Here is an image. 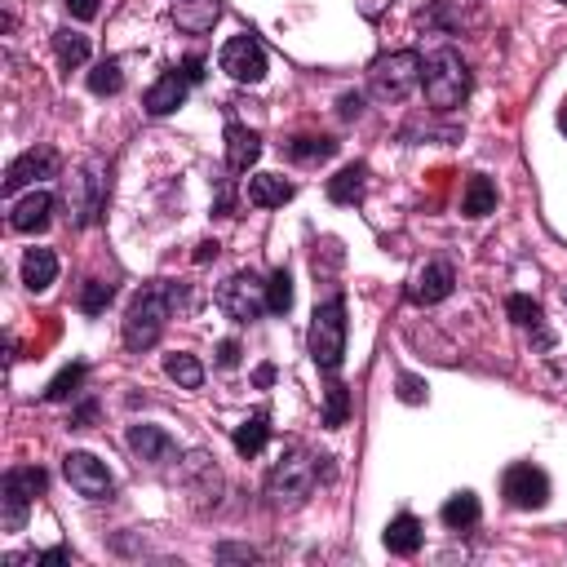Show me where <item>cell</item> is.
<instances>
[{
  "label": "cell",
  "instance_id": "6da1fadb",
  "mask_svg": "<svg viewBox=\"0 0 567 567\" xmlns=\"http://www.w3.org/2000/svg\"><path fill=\"white\" fill-rule=\"evenodd\" d=\"M328 457H311L306 448H288L280 461L271 466V474H266V497H271L275 510H297L306 497L315 492L319 479H328Z\"/></svg>",
  "mask_w": 567,
  "mask_h": 567
},
{
  "label": "cell",
  "instance_id": "44dd1931",
  "mask_svg": "<svg viewBox=\"0 0 567 567\" xmlns=\"http://www.w3.org/2000/svg\"><path fill=\"white\" fill-rule=\"evenodd\" d=\"M288 200H293V182H284L280 173H257V178H249V204H257V209H280Z\"/></svg>",
  "mask_w": 567,
  "mask_h": 567
},
{
  "label": "cell",
  "instance_id": "83f0119b",
  "mask_svg": "<svg viewBox=\"0 0 567 567\" xmlns=\"http://www.w3.org/2000/svg\"><path fill=\"white\" fill-rule=\"evenodd\" d=\"M54 54H58V63H63L67 71L71 67H85L89 63V36H80V32H71V27H63V32H54Z\"/></svg>",
  "mask_w": 567,
  "mask_h": 567
},
{
  "label": "cell",
  "instance_id": "484cf974",
  "mask_svg": "<svg viewBox=\"0 0 567 567\" xmlns=\"http://www.w3.org/2000/svg\"><path fill=\"white\" fill-rule=\"evenodd\" d=\"M479 497L474 492H457V497H448L443 501V523H448L452 532H466V528H474L479 523Z\"/></svg>",
  "mask_w": 567,
  "mask_h": 567
},
{
  "label": "cell",
  "instance_id": "74e56055",
  "mask_svg": "<svg viewBox=\"0 0 567 567\" xmlns=\"http://www.w3.org/2000/svg\"><path fill=\"white\" fill-rule=\"evenodd\" d=\"M337 116H342V120L364 116V94H342V102H337Z\"/></svg>",
  "mask_w": 567,
  "mask_h": 567
},
{
  "label": "cell",
  "instance_id": "d6a6232c",
  "mask_svg": "<svg viewBox=\"0 0 567 567\" xmlns=\"http://www.w3.org/2000/svg\"><path fill=\"white\" fill-rule=\"evenodd\" d=\"M89 89H94L98 98H111L125 89V71H120L116 58H107V63H98L94 71H89Z\"/></svg>",
  "mask_w": 567,
  "mask_h": 567
},
{
  "label": "cell",
  "instance_id": "52a82bcc",
  "mask_svg": "<svg viewBox=\"0 0 567 567\" xmlns=\"http://www.w3.org/2000/svg\"><path fill=\"white\" fill-rule=\"evenodd\" d=\"M102 204H107V169H102V160H89V164H80V169L67 178L71 222H76V226L98 222Z\"/></svg>",
  "mask_w": 567,
  "mask_h": 567
},
{
  "label": "cell",
  "instance_id": "ffe728a7",
  "mask_svg": "<svg viewBox=\"0 0 567 567\" xmlns=\"http://www.w3.org/2000/svg\"><path fill=\"white\" fill-rule=\"evenodd\" d=\"M58 280V253L54 249H27L23 253V284L32 293H45Z\"/></svg>",
  "mask_w": 567,
  "mask_h": 567
},
{
  "label": "cell",
  "instance_id": "bcb514c9",
  "mask_svg": "<svg viewBox=\"0 0 567 567\" xmlns=\"http://www.w3.org/2000/svg\"><path fill=\"white\" fill-rule=\"evenodd\" d=\"M71 559V550H63V545H58V550H45V554H36V563H67Z\"/></svg>",
  "mask_w": 567,
  "mask_h": 567
},
{
  "label": "cell",
  "instance_id": "d4e9b609",
  "mask_svg": "<svg viewBox=\"0 0 567 567\" xmlns=\"http://www.w3.org/2000/svg\"><path fill=\"white\" fill-rule=\"evenodd\" d=\"M497 209V187H492L488 178H470L466 182V195H461V213H466V218H488V213Z\"/></svg>",
  "mask_w": 567,
  "mask_h": 567
},
{
  "label": "cell",
  "instance_id": "5bb4252c",
  "mask_svg": "<svg viewBox=\"0 0 567 567\" xmlns=\"http://www.w3.org/2000/svg\"><path fill=\"white\" fill-rule=\"evenodd\" d=\"M129 448L138 461H151V466H164V461L178 457V443H173V435L164 426H129Z\"/></svg>",
  "mask_w": 567,
  "mask_h": 567
},
{
  "label": "cell",
  "instance_id": "f1b7e54d",
  "mask_svg": "<svg viewBox=\"0 0 567 567\" xmlns=\"http://www.w3.org/2000/svg\"><path fill=\"white\" fill-rule=\"evenodd\" d=\"M461 23H466V14L457 5H448V0H435V5H426L417 14V27H435V32H457Z\"/></svg>",
  "mask_w": 567,
  "mask_h": 567
},
{
  "label": "cell",
  "instance_id": "7bdbcfd3",
  "mask_svg": "<svg viewBox=\"0 0 567 567\" xmlns=\"http://www.w3.org/2000/svg\"><path fill=\"white\" fill-rule=\"evenodd\" d=\"M182 76H187L191 80V85H200V80H204V58H187V63H182Z\"/></svg>",
  "mask_w": 567,
  "mask_h": 567
},
{
  "label": "cell",
  "instance_id": "f546056e",
  "mask_svg": "<svg viewBox=\"0 0 567 567\" xmlns=\"http://www.w3.org/2000/svg\"><path fill=\"white\" fill-rule=\"evenodd\" d=\"M164 373L178 381V386H187V390L204 386V364L195 355H169V359H164Z\"/></svg>",
  "mask_w": 567,
  "mask_h": 567
},
{
  "label": "cell",
  "instance_id": "4fadbf2b",
  "mask_svg": "<svg viewBox=\"0 0 567 567\" xmlns=\"http://www.w3.org/2000/svg\"><path fill=\"white\" fill-rule=\"evenodd\" d=\"M54 169H58V156L49 147H32V151H23L14 164L5 169V195H14V191H23L27 182H36V178H54Z\"/></svg>",
  "mask_w": 567,
  "mask_h": 567
},
{
  "label": "cell",
  "instance_id": "277c9868",
  "mask_svg": "<svg viewBox=\"0 0 567 567\" xmlns=\"http://www.w3.org/2000/svg\"><path fill=\"white\" fill-rule=\"evenodd\" d=\"M421 80V54L417 49H395V54H381L373 67H368V89H373L377 102H404Z\"/></svg>",
  "mask_w": 567,
  "mask_h": 567
},
{
  "label": "cell",
  "instance_id": "1f68e13d",
  "mask_svg": "<svg viewBox=\"0 0 567 567\" xmlns=\"http://www.w3.org/2000/svg\"><path fill=\"white\" fill-rule=\"evenodd\" d=\"M266 311H271V315L293 311V275H288L284 266L271 275V280H266Z\"/></svg>",
  "mask_w": 567,
  "mask_h": 567
},
{
  "label": "cell",
  "instance_id": "30bf717a",
  "mask_svg": "<svg viewBox=\"0 0 567 567\" xmlns=\"http://www.w3.org/2000/svg\"><path fill=\"white\" fill-rule=\"evenodd\" d=\"M222 71L231 80H240V85H257V80H266V49H262V40L257 36H231L222 45Z\"/></svg>",
  "mask_w": 567,
  "mask_h": 567
},
{
  "label": "cell",
  "instance_id": "603a6c76",
  "mask_svg": "<svg viewBox=\"0 0 567 567\" xmlns=\"http://www.w3.org/2000/svg\"><path fill=\"white\" fill-rule=\"evenodd\" d=\"M368 191V164H346L333 182H328V200L333 204H359Z\"/></svg>",
  "mask_w": 567,
  "mask_h": 567
},
{
  "label": "cell",
  "instance_id": "9c48e42d",
  "mask_svg": "<svg viewBox=\"0 0 567 567\" xmlns=\"http://www.w3.org/2000/svg\"><path fill=\"white\" fill-rule=\"evenodd\" d=\"M63 474L67 483L89 501H107L116 492V474L107 470V461H98L94 452H67L63 457Z\"/></svg>",
  "mask_w": 567,
  "mask_h": 567
},
{
  "label": "cell",
  "instance_id": "7a4b0ae2",
  "mask_svg": "<svg viewBox=\"0 0 567 567\" xmlns=\"http://www.w3.org/2000/svg\"><path fill=\"white\" fill-rule=\"evenodd\" d=\"M173 306H178V288H173V284L138 288V297H133L129 311H125V346L138 350V355L156 346L164 337V328H169Z\"/></svg>",
  "mask_w": 567,
  "mask_h": 567
},
{
  "label": "cell",
  "instance_id": "8fae6325",
  "mask_svg": "<svg viewBox=\"0 0 567 567\" xmlns=\"http://www.w3.org/2000/svg\"><path fill=\"white\" fill-rule=\"evenodd\" d=\"M501 492H505V501H510L514 510H541V505L550 501V479H545V470H536V466L523 461V466L505 470Z\"/></svg>",
  "mask_w": 567,
  "mask_h": 567
},
{
  "label": "cell",
  "instance_id": "4316f807",
  "mask_svg": "<svg viewBox=\"0 0 567 567\" xmlns=\"http://www.w3.org/2000/svg\"><path fill=\"white\" fill-rule=\"evenodd\" d=\"M288 156L302 160V164L333 160V156H337V142H333V138H324V133H302V138L288 142Z\"/></svg>",
  "mask_w": 567,
  "mask_h": 567
},
{
  "label": "cell",
  "instance_id": "7c38bea8",
  "mask_svg": "<svg viewBox=\"0 0 567 567\" xmlns=\"http://www.w3.org/2000/svg\"><path fill=\"white\" fill-rule=\"evenodd\" d=\"M182 474H187V492L195 497V505H218L222 497V474L218 466H213V457L209 452H191L187 457V466H182Z\"/></svg>",
  "mask_w": 567,
  "mask_h": 567
},
{
  "label": "cell",
  "instance_id": "4dcf8cb0",
  "mask_svg": "<svg viewBox=\"0 0 567 567\" xmlns=\"http://www.w3.org/2000/svg\"><path fill=\"white\" fill-rule=\"evenodd\" d=\"M350 417V390L342 381H333V386L324 390V430H342Z\"/></svg>",
  "mask_w": 567,
  "mask_h": 567
},
{
  "label": "cell",
  "instance_id": "9a60e30c",
  "mask_svg": "<svg viewBox=\"0 0 567 567\" xmlns=\"http://www.w3.org/2000/svg\"><path fill=\"white\" fill-rule=\"evenodd\" d=\"M49 218H54V195H49V191L23 195V200H14V209H9V226H14L18 235H36V231H45Z\"/></svg>",
  "mask_w": 567,
  "mask_h": 567
},
{
  "label": "cell",
  "instance_id": "cb8c5ba5",
  "mask_svg": "<svg viewBox=\"0 0 567 567\" xmlns=\"http://www.w3.org/2000/svg\"><path fill=\"white\" fill-rule=\"evenodd\" d=\"M266 439H271V417L266 412H253V417H244L235 426V452L240 457H257L266 448Z\"/></svg>",
  "mask_w": 567,
  "mask_h": 567
},
{
  "label": "cell",
  "instance_id": "e575fe53",
  "mask_svg": "<svg viewBox=\"0 0 567 567\" xmlns=\"http://www.w3.org/2000/svg\"><path fill=\"white\" fill-rule=\"evenodd\" d=\"M111 297H116V284L89 280L85 288H80V311H85V315H102L111 306Z\"/></svg>",
  "mask_w": 567,
  "mask_h": 567
},
{
  "label": "cell",
  "instance_id": "ac0fdd59",
  "mask_svg": "<svg viewBox=\"0 0 567 567\" xmlns=\"http://www.w3.org/2000/svg\"><path fill=\"white\" fill-rule=\"evenodd\" d=\"M187 85L191 80L182 76V71H164L156 85L147 89V98H142V107L151 111V116H173V111L187 102Z\"/></svg>",
  "mask_w": 567,
  "mask_h": 567
},
{
  "label": "cell",
  "instance_id": "d590c367",
  "mask_svg": "<svg viewBox=\"0 0 567 567\" xmlns=\"http://www.w3.org/2000/svg\"><path fill=\"white\" fill-rule=\"evenodd\" d=\"M505 311H510V319L514 324H523V328H541V306L532 302V297H523V293H514L510 302H505Z\"/></svg>",
  "mask_w": 567,
  "mask_h": 567
},
{
  "label": "cell",
  "instance_id": "f6af8a7d",
  "mask_svg": "<svg viewBox=\"0 0 567 567\" xmlns=\"http://www.w3.org/2000/svg\"><path fill=\"white\" fill-rule=\"evenodd\" d=\"M222 249H218V240H204V244H195V262H213V257H218Z\"/></svg>",
  "mask_w": 567,
  "mask_h": 567
},
{
  "label": "cell",
  "instance_id": "681fc988",
  "mask_svg": "<svg viewBox=\"0 0 567 567\" xmlns=\"http://www.w3.org/2000/svg\"><path fill=\"white\" fill-rule=\"evenodd\" d=\"M563 5H567V0H563Z\"/></svg>",
  "mask_w": 567,
  "mask_h": 567
},
{
  "label": "cell",
  "instance_id": "ee69618b",
  "mask_svg": "<svg viewBox=\"0 0 567 567\" xmlns=\"http://www.w3.org/2000/svg\"><path fill=\"white\" fill-rule=\"evenodd\" d=\"M218 559H257L249 545H218Z\"/></svg>",
  "mask_w": 567,
  "mask_h": 567
},
{
  "label": "cell",
  "instance_id": "7402d4cb",
  "mask_svg": "<svg viewBox=\"0 0 567 567\" xmlns=\"http://www.w3.org/2000/svg\"><path fill=\"white\" fill-rule=\"evenodd\" d=\"M421 536H426V532H421V523L412 519V514H399V519H390V523H386L381 541H386V550H390V554H404V559H408V554H417V550H421Z\"/></svg>",
  "mask_w": 567,
  "mask_h": 567
},
{
  "label": "cell",
  "instance_id": "ab89813d",
  "mask_svg": "<svg viewBox=\"0 0 567 567\" xmlns=\"http://www.w3.org/2000/svg\"><path fill=\"white\" fill-rule=\"evenodd\" d=\"M94 417H98V404H94V399H85V404L71 412V426H76V430H89V421H94Z\"/></svg>",
  "mask_w": 567,
  "mask_h": 567
},
{
  "label": "cell",
  "instance_id": "d6986e66",
  "mask_svg": "<svg viewBox=\"0 0 567 567\" xmlns=\"http://www.w3.org/2000/svg\"><path fill=\"white\" fill-rule=\"evenodd\" d=\"M257 160H262V138H257L249 125L231 120V125H226V164H231L235 173H249Z\"/></svg>",
  "mask_w": 567,
  "mask_h": 567
},
{
  "label": "cell",
  "instance_id": "7dc6e473",
  "mask_svg": "<svg viewBox=\"0 0 567 567\" xmlns=\"http://www.w3.org/2000/svg\"><path fill=\"white\" fill-rule=\"evenodd\" d=\"M253 381H257V386H271V381H275V364H262L253 373Z\"/></svg>",
  "mask_w": 567,
  "mask_h": 567
},
{
  "label": "cell",
  "instance_id": "8992f818",
  "mask_svg": "<svg viewBox=\"0 0 567 567\" xmlns=\"http://www.w3.org/2000/svg\"><path fill=\"white\" fill-rule=\"evenodd\" d=\"M49 488V474L40 466H14L0 483V510H5V532H23L27 528V510L40 492Z\"/></svg>",
  "mask_w": 567,
  "mask_h": 567
},
{
  "label": "cell",
  "instance_id": "5b68a950",
  "mask_svg": "<svg viewBox=\"0 0 567 567\" xmlns=\"http://www.w3.org/2000/svg\"><path fill=\"white\" fill-rule=\"evenodd\" d=\"M306 346H311L315 368H324V373H337V368H342V359H346V302L342 297H333V302H324L315 311Z\"/></svg>",
  "mask_w": 567,
  "mask_h": 567
},
{
  "label": "cell",
  "instance_id": "b9f144b4",
  "mask_svg": "<svg viewBox=\"0 0 567 567\" xmlns=\"http://www.w3.org/2000/svg\"><path fill=\"white\" fill-rule=\"evenodd\" d=\"M218 364L222 368H240V342H222L218 346Z\"/></svg>",
  "mask_w": 567,
  "mask_h": 567
},
{
  "label": "cell",
  "instance_id": "8d00e7d4",
  "mask_svg": "<svg viewBox=\"0 0 567 567\" xmlns=\"http://www.w3.org/2000/svg\"><path fill=\"white\" fill-rule=\"evenodd\" d=\"M399 399H404V404H426V381L404 373L399 377Z\"/></svg>",
  "mask_w": 567,
  "mask_h": 567
},
{
  "label": "cell",
  "instance_id": "e0dca14e",
  "mask_svg": "<svg viewBox=\"0 0 567 567\" xmlns=\"http://www.w3.org/2000/svg\"><path fill=\"white\" fill-rule=\"evenodd\" d=\"M452 284H457V271H452L448 262H430L426 271L412 280L408 297H412L417 306H435V302H443V297L452 293Z\"/></svg>",
  "mask_w": 567,
  "mask_h": 567
},
{
  "label": "cell",
  "instance_id": "f35d334b",
  "mask_svg": "<svg viewBox=\"0 0 567 567\" xmlns=\"http://www.w3.org/2000/svg\"><path fill=\"white\" fill-rule=\"evenodd\" d=\"M67 14L80 18V23H89V18H98V0H63Z\"/></svg>",
  "mask_w": 567,
  "mask_h": 567
},
{
  "label": "cell",
  "instance_id": "2e32d148",
  "mask_svg": "<svg viewBox=\"0 0 567 567\" xmlns=\"http://www.w3.org/2000/svg\"><path fill=\"white\" fill-rule=\"evenodd\" d=\"M169 14H173V23H178V32L204 36V32H213V23L222 18V0H173Z\"/></svg>",
  "mask_w": 567,
  "mask_h": 567
},
{
  "label": "cell",
  "instance_id": "ba28073f",
  "mask_svg": "<svg viewBox=\"0 0 567 567\" xmlns=\"http://www.w3.org/2000/svg\"><path fill=\"white\" fill-rule=\"evenodd\" d=\"M218 311L235 324H253L266 311V284L253 271H235L231 280L218 288Z\"/></svg>",
  "mask_w": 567,
  "mask_h": 567
},
{
  "label": "cell",
  "instance_id": "836d02e7",
  "mask_svg": "<svg viewBox=\"0 0 567 567\" xmlns=\"http://www.w3.org/2000/svg\"><path fill=\"white\" fill-rule=\"evenodd\" d=\"M80 381H85V364H67L63 373L45 386V399H49V404H63V399H71L80 390Z\"/></svg>",
  "mask_w": 567,
  "mask_h": 567
},
{
  "label": "cell",
  "instance_id": "3957f363",
  "mask_svg": "<svg viewBox=\"0 0 567 567\" xmlns=\"http://www.w3.org/2000/svg\"><path fill=\"white\" fill-rule=\"evenodd\" d=\"M421 85H426V102L435 111H457L470 98V67L461 63L457 49H435L421 63Z\"/></svg>",
  "mask_w": 567,
  "mask_h": 567
},
{
  "label": "cell",
  "instance_id": "c3c4849f",
  "mask_svg": "<svg viewBox=\"0 0 567 567\" xmlns=\"http://www.w3.org/2000/svg\"><path fill=\"white\" fill-rule=\"evenodd\" d=\"M559 129L567 133V102H563V111H559Z\"/></svg>",
  "mask_w": 567,
  "mask_h": 567
},
{
  "label": "cell",
  "instance_id": "60d3db41",
  "mask_svg": "<svg viewBox=\"0 0 567 567\" xmlns=\"http://www.w3.org/2000/svg\"><path fill=\"white\" fill-rule=\"evenodd\" d=\"M355 9H359V14L368 18V23H377V18H381V14H386V9H390V0H355Z\"/></svg>",
  "mask_w": 567,
  "mask_h": 567
}]
</instances>
